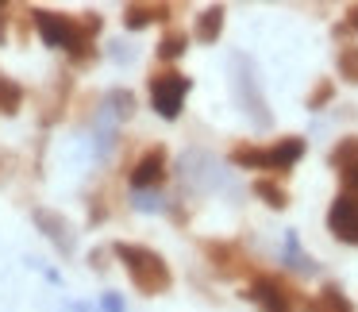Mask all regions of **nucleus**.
I'll list each match as a JSON object with an SVG mask.
<instances>
[{"instance_id":"obj_1","label":"nucleus","mask_w":358,"mask_h":312,"mask_svg":"<svg viewBox=\"0 0 358 312\" xmlns=\"http://www.w3.org/2000/svg\"><path fill=\"white\" fill-rule=\"evenodd\" d=\"M31 24L43 35V43L55 50H66L73 66H89L96 58V31H101V16L96 12H81V16H66V12L50 8H31Z\"/></svg>"},{"instance_id":"obj_2","label":"nucleus","mask_w":358,"mask_h":312,"mask_svg":"<svg viewBox=\"0 0 358 312\" xmlns=\"http://www.w3.org/2000/svg\"><path fill=\"white\" fill-rule=\"evenodd\" d=\"M112 255L116 262L127 270L131 285L139 289L143 297H158V293H170L173 285V270L158 250L143 247V243H112Z\"/></svg>"},{"instance_id":"obj_3","label":"nucleus","mask_w":358,"mask_h":312,"mask_svg":"<svg viewBox=\"0 0 358 312\" xmlns=\"http://www.w3.org/2000/svg\"><path fill=\"white\" fill-rule=\"evenodd\" d=\"M227 158H231V166H239V170L289 173L304 158V139L301 135H285V139L266 143V147H258V143H235V147L227 150Z\"/></svg>"},{"instance_id":"obj_4","label":"nucleus","mask_w":358,"mask_h":312,"mask_svg":"<svg viewBox=\"0 0 358 312\" xmlns=\"http://www.w3.org/2000/svg\"><path fill=\"white\" fill-rule=\"evenodd\" d=\"M243 297H247V301H255L258 312H301V309H304L301 289H296L289 278H281V274H270V270L255 274Z\"/></svg>"},{"instance_id":"obj_5","label":"nucleus","mask_w":358,"mask_h":312,"mask_svg":"<svg viewBox=\"0 0 358 312\" xmlns=\"http://www.w3.org/2000/svg\"><path fill=\"white\" fill-rule=\"evenodd\" d=\"M189 89H193V81L181 70H155L150 73V108L162 120H178Z\"/></svg>"},{"instance_id":"obj_6","label":"nucleus","mask_w":358,"mask_h":312,"mask_svg":"<svg viewBox=\"0 0 358 312\" xmlns=\"http://www.w3.org/2000/svg\"><path fill=\"white\" fill-rule=\"evenodd\" d=\"M201 255L208 258V266L220 278H255V266H250L247 250L235 239H201Z\"/></svg>"},{"instance_id":"obj_7","label":"nucleus","mask_w":358,"mask_h":312,"mask_svg":"<svg viewBox=\"0 0 358 312\" xmlns=\"http://www.w3.org/2000/svg\"><path fill=\"white\" fill-rule=\"evenodd\" d=\"M327 232H331L339 243L358 247V197H350V193L335 197L331 208H327Z\"/></svg>"},{"instance_id":"obj_8","label":"nucleus","mask_w":358,"mask_h":312,"mask_svg":"<svg viewBox=\"0 0 358 312\" xmlns=\"http://www.w3.org/2000/svg\"><path fill=\"white\" fill-rule=\"evenodd\" d=\"M327 162H331V170H335V173H339L343 193L358 197V135H343V139L331 147Z\"/></svg>"},{"instance_id":"obj_9","label":"nucleus","mask_w":358,"mask_h":312,"mask_svg":"<svg viewBox=\"0 0 358 312\" xmlns=\"http://www.w3.org/2000/svg\"><path fill=\"white\" fill-rule=\"evenodd\" d=\"M127 181H131L135 193H147V189L162 185V181H166V147H147V150H143V158L131 166Z\"/></svg>"},{"instance_id":"obj_10","label":"nucleus","mask_w":358,"mask_h":312,"mask_svg":"<svg viewBox=\"0 0 358 312\" xmlns=\"http://www.w3.org/2000/svg\"><path fill=\"white\" fill-rule=\"evenodd\" d=\"M235 62V70H239V78H235V85H239V97H243V104H247V112L258 120V124H270V112H266V101H262V93H258V85H255V70H250V62L243 55H235L231 58Z\"/></svg>"},{"instance_id":"obj_11","label":"nucleus","mask_w":358,"mask_h":312,"mask_svg":"<svg viewBox=\"0 0 358 312\" xmlns=\"http://www.w3.org/2000/svg\"><path fill=\"white\" fill-rule=\"evenodd\" d=\"M173 16V4H124V27L139 31L150 24H166Z\"/></svg>"},{"instance_id":"obj_12","label":"nucleus","mask_w":358,"mask_h":312,"mask_svg":"<svg viewBox=\"0 0 358 312\" xmlns=\"http://www.w3.org/2000/svg\"><path fill=\"white\" fill-rule=\"evenodd\" d=\"M301 312H355V304L347 301V293H343L335 281H327L316 297H304V309Z\"/></svg>"},{"instance_id":"obj_13","label":"nucleus","mask_w":358,"mask_h":312,"mask_svg":"<svg viewBox=\"0 0 358 312\" xmlns=\"http://www.w3.org/2000/svg\"><path fill=\"white\" fill-rule=\"evenodd\" d=\"M31 216H35V224H39L43 232H47V239L55 243L58 250H73V232H70V224H66V220L58 216V212H50V208H35Z\"/></svg>"},{"instance_id":"obj_14","label":"nucleus","mask_w":358,"mask_h":312,"mask_svg":"<svg viewBox=\"0 0 358 312\" xmlns=\"http://www.w3.org/2000/svg\"><path fill=\"white\" fill-rule=\"evenodd\" d=\"M224 16H227V8H224V4H212V8H204L201 16H196L193 35H196L201 43H216L220 35H224Z\"/></svg>"},{"instance_id":"obj_15","label":"nucleus","mask_w":358,"mask_h":312,"mask_svg":"<svg viewBox=\"0 0 358 312\" xmlns=\"http://www.w3.org/2000/svg\"><path fill=\"white\" fill-rule=\"evenodd\" d=\"M24 97H27V89L20 85V81L0 73V112H4V116H16V112L24 108Z\"/></svg>"},{"instance_id":"obj_16","label":"nucleus","mask_w":358,"mask_h":312,"mask_svg":"<svg viewBox=\"0 0 358 312\" xmlns=\"http://www.w3.org/2000/svg\"><path fill=\"white\" fill-rule=\"evenodd\" d=\"M185 47H189V35L173 27V31H166L162 39H158V58H162V62H173V58L185 55Z\"/></svg>"},{"instance_id":"obj_17","label":"nucleus","mask_w":358,"mask_h":312,"mask_svg":"<svg viewBox=\"0 0 358 312\" xmlns=\"http://www.w3.org/2000/svg\"><path fill=\"white\" fill-rule=\"evenodd\" d=\"M255 197H262L270 208H285V204H289V193H285V189H281L273 178H258V181H255Z\"/></svg>"},{"instance_id":"obj_18","label":"nucleus","mask_w":358,"mask_h":312,"mask_svg":"<svg viewBox=\"0 0 358 312\" xmlns=\"http://www.w3.org/2000/svg\"><path fill=\"white\" fill-rule=\"evenodd\" d=\"M335 66H339V78H347L350 85H358V47H355V43L339 47V55H335Z\"/></svg>"},{"instance_id":"obj_19","label":"nucleus","mask_w":358,"mask_h":312,"mask_svg":"<svg viewBox=\"0 0 358 312\" xmlns=\"http://www.w3.org/2000/svg\"><path fill=\"white\" fill-rule=\"evenodd\" d=\"M285 262L293 266V270H301V274H312V270H316V262H312V258L301 250V243H296L293 232L285 235Z\"/></svg>"},{"instance_id":"obj_20","label":"nucleus","mask_w":358,"mask_h":312,"mask_svg":"<svg viewBox=\"0 0 358 312\" xmlns=\"http://www.w3.org/2000/svg\"><path fill=\"white\" fill-rule=\"evenodd\" d=\"M331 97H335L331 78H320V81H316V89L308 93V108H312V112H316V108H324V104H331Z\"/></svg>"},{"instance_id":"obj_21","label":"nucleus","mask_w":358,"mask_h":312,"mask_svg":"<svg viewBox=\"0 0 358 312\" xmlns=\"http://www.w3.org/2000/svg\"><path fill=\"white\" fill-rule=\"evenodd\" d=\"M108 101L116 104V108H112V112H116V116H124V120H127V116H131V112H135V97L127 93V89H124V93H120V89H116V93H112Z\"/></svg>"},{"instance_id":"obj_22","label":"nucleus","mask_w":358,"mask_h":312,"mask_svg":"<svg viewBox=\"0 0 358 312\" xmlns=\"http://www.w3.org/2000/svg\"><path fill=\"white\" fill-rule=\"evenodd\" d=\"M101 309L104 312H124V301H120L116 293H104V301H101Z\"/></svg>"},{"instance_id":"obj_23","label":"nucleus","mask_w":358,"mask_h":312,"mask_svg":"<svg viewBox=\"0 0 358 312\" xmlns=\"http://www.w3.org/2000/svg\"><path fill=\"white\" fill-rule=\"evenodd\" d=\"M12 166H16V155H0V181L12 178Z\"/></svg>"},{"instance_id":"obj_24","label":"nucleus","mask_w":358,"mask_h":312,"mask_svg":"<svg viewBox=\"0 0 358 312\" xmlns=\"http://www.w3.org/2000/svg\"><path fill=\"white\" fill-rule=\"evenodd\" d=\"M8 12H12V4H0V43H4V39H8Z\"/></svg>"},{"instance_id":"obj_25","label":"nucleus","mask_w":358,"mask_h":312,"mask_svg":"<svg viewBox=\"0 0 358 312\" xmlns=\"http://www.w3.org/2000/svg\"><path fill=\"white\" fill-rule=\"evenodd\" d=\"M347 27H350V31H358V4H350V8H347Z\"/></svg>"}]
</instances>
